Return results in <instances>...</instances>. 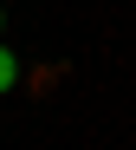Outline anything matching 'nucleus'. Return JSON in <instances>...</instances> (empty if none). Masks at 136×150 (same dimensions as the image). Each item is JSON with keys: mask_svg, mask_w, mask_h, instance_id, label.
I'll return each mask as SVG.
<instances>
[{"mask_svg": "<svg viewBox=\"0 0 136 150\" xmlns=\"http://www.w3.org/2000/svg\"><path fill=\"white\" fill-rule=\"evenodd\" d=\"M20 85V59H13V46H0V91H13Z\"/></svg>", "mask_w": 136, "mask_h": 150, "instance_id": "f257e3e1", "label": "nucleus"}, {"mask_svg": "<svg viewBox=\"0 0 136 150\" xmlns=\"http://www.w3.org/2000/svg\"><path fill=\"white\" fill-rule=\"evenodd\" d=\"M0 33H7V13H0Z\"/></svg>", "mask_w": 136, "mask_h": 150, "instance_id": "f03ea898", "label": "nucleus"}]
</instances>
